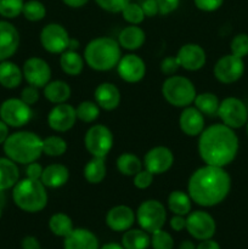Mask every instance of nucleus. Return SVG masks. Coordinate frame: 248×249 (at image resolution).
I'll list each match as a JSON object with an SVG mask.
<instances>
[{
	"label": "nucleus",
	"instance_id": "f257e3e1",
	"mask_svg": "<svg viewBox=\"0 0 248 249\" xmlns=\"http://www.w3.org/2000/svg\"><path fill=\"white\" fill-rule=\"evenodd\" d=\"M231 190V177L225 168L203 165L195 170L187 182V194L197 206L211 208L225 201Z\"/></svg>",
	"mask_w": 248,
	"mask_h": 249
},
{
	"label": "nucleus",
	"instance_id": "f03ea898",
	"mask_svg": "<svg viewBox=\"0 0 248 249\" xmlns=\"http://www.w3.org/2000/svg\"><path fill=\"white\" fill-rule=\"evenodd\" d=\"M240 141L235 130L223 123L204 128L199 134L197 150L201 160L208 165L225 168L238 153Z\"/></svg>",
	"mask_w": 248,
	"mask_h": 249
},
{
	"label": "nucleus",
	"instance_id": "7ed1b4c3",
	"mask_svg": "<svg viewBox=\"0 0 248 249\" xmlns=\"http://www.w3.org/2000/svg\"><path fill=\"white\" fill-rule=\"evenodd\" d=\"M5 156L17 164L36 162L43 155V139L33 131H16L2 143Z\"/></svg>",
	"mask_w": 248,
	"mask_h": 249
},
{
	"label": "nucleus",
	"instance_id": "20e7f679",
	"mask_svg": "<svg viewBox=\"0 0 248 249\" xmlns=\"http://www.w3.org/2000/svg\"><path fill=\"white\" fill-rule=\"evenodd\" d=\"M83 57L89 68L97 72H107L117 67L122 57V48L116 39L99 36L87 44Z\"/></svg>",
	"mask_w": 248,
	"mask_h": 249
},
{
	"label": "nucleus",
	"instance_id": "39448f33",
	"mask_svg": "<svg viewBox=\"0 0 248 249\" xmlns=\"http://www.w3.org/2000/svg\"><path fill=\"white\" fill-rule=\"evenodd\" d=\"M14 203L26 213H39L48 206L49 196L41 180L24 178L12 187Z\"/></svg>",
	"mask_w": 248,
	"mask_h": 249
},
{
	"label": "nucleus",
	"instance_id": "423d86ee",
	"mask_svg": "<svg viewBox=\"0 0 248 249\" xmlns=\"http://www.w3.org/2000/svg\"><path fill=\"white\" fill-rule=\"evenodd\" d=\"M162 95L165 101L177 108L191 106L197 91L195 84L184 75H169L162 84Z\"/></svg>",
	"mask_w": 248,
	"mask_h": 249
},
{
	"label": "nucleus",
	"instance_id": "0eeeda50",
	"mask_svg": "<svg viewBox=\"0 0 248 249\" xmlns=\"http://www.w3.org/2000/svg\"><path fill=\"white\" fill-rule=\"evenodd\" d=\"M135 216L139 226L142 230L153 233L164 226L167 221V209L158 199H146L138 207Z\"/></svg>",
	"mask_w": 248,
	"mask_h": 249
},
{
	"label": "nucleus",
	"instance_id": "6e6552de",
	"mask_svg": "<svg viewBox=\"0 0 248 249\" xmlns=\"http://www.w3.org/2000/svg\"><path fill=\"white\" fill-rule=\"evenodd\" d=\"M113 134L108 126L95 124L90 126L84 136V146L91 157L106 158L113 147Z\"/></svg>",
	"mask_w": 248,
	"mask_h": 249
},
{
	"label": "nucleus",
	"instance_id": "1a4fd4ad",
	"mask_svg": "<svg viewBox=\"0 0 248 249\" xmlns=\"http://www.w3.org/2000/svg\"><path fill=\"white\" fill-rule=\"evenodd\" d=\"M33 117L32 106L21 99H7L0 105V119L11 128H22L31 122Z\"/></svg>",
	"mask_w": 248,
	"mask_h": 249
},
{
	"label": "nucleus",
	"instance_id": "9d476101",
	"mask_svg": "<svg viewBox=\"0 0 248 249\" xmlns=\"http://www.w3.org/2000/svg\"><path fill=\"white\" fill-rule=\"evenodd\" d=\"M218 116L221 123L231 129H240L246 125L248 121L247 105L237 97H226L220 101Z\"/></svg>",
	"mask_w": 248,
	"mask_h": 249
},
{
	"label": "nucleus",
	"instance_id": "9b49d317",
	"mask_svg": "<svg viewBox=\"0 0 248 249\" xmlns=\"http://www.w3.org/2000/svg\"><path fill=\"white\" fill-rule=\"evenodd\" d=\"M39 40L45 51L50 53H62L68 50L71 36L67 29L60 23H48L39 34Z\"/></svg>",
	"mask_w": 248,
	"mask_h": 249
},
{
	"label": "nucleus",
	"instance_id": "f8f14e48",
	"mask_svg": "<svg viewBox=\"0 0 248 249\" xmlns=\"http://www.w3.org/2000/svg\"><path fill=\"white\" fill-rule=\"evenodd\" d=\"M245 73V61L232 53H228L219 58L213 68L215 79L221 84H232L238 82Z\"/></svg>",
	"mask_w": 248,
	"mask_h": 249
},
{
	"label": "nucleus",
	"instance_id": "ddd939ff",
	"mask_svg": "<svg viewBox=\"0 0 248 249\" xmlns=\"http://www.w3.org/2000/svg\"><path fill=\"white\" fill-rule=\"evenodd\" d=\"M186 231L195 240H208L215 235L216 223L208 212H190L189 215H186Z\"/></svg>",
	"mask_w": 248,
	"mask_h": 249
},
{
	"label": "nucleus",
	"instance_id": "4468645a",
	"mask_svg": "<svg viewBox=\"0 0 248 249\" xmlns=\"http://www.w3.org/2000/svg\"><path fill=\"white\" fill-rule=\"evenodd\" d=\"M22 73H23V79L29 85L43 89L46 84L51 80V67L44 58L32 56L24 61L22 66Z\"/></svg>",
	"mask_w": 248,
	"mask_h": 249
},
{
	"label": "nucleus",
	"instance_id": "2eb2a0df",
	"mask_svg": "<svg viewBox=\"0 0 248 249\" xmlns=\"http://www.w3.org/2000/svg\"><path fill=\"white\" fill-rule=\"evenodd\" d=\"M143 168L153 175H162L170 170L174 164V153L165 146H155L146 152Z\"/></svg>",
	"mask_w": 248,
	"mask_h": 249
},
{
	"label": "nucleus",
	"instance_id": "dca6fc26",
	"mask_svg": "<svg viewBox=\"0 0 248 249\" xmlns=\"http://www.w3.org/2000/svg\"><path fill=\"white\" fill-rule=\"evenodd\" d=\"M116 68L119 78L125 83H130V84L141 82L146 74L145 61L135 53H126L124 56L122 55Z\"/></svg>",
	"mask_w": 248,
	"mask_h": 249
},
{
	"label": "nucleus",
	"instance_id": "f3484780",
	"mask_svg": "<svg viewBox=\"0 0 248 249\" xmlns=\"http://www.w3.org/2000/svg\"><path fill=\"white\" fill-rule=\"evenodd\" d=\"M77 112L72 105L58 104L50 109L48 114V124L56 133H66L77 123Z\"/></svg>",
	"mask_w": 248,
	"mask_h": 249
},
{
	"label": "nucleus",
	"instance_id": "a211bd4d",
	"mask_svg": "<svg viewBox=\"0 0 248 249\" xmlns=\"http://www.w3.org/2000/svg\"><path fill=\"white\" fill-rule=\"evenodd\" d=\"M180 67L189 72H196L202 70L207 62V55L201 45L195 43H187L180 46L177 55Z\"/></svg>",
	"mask_w": 248,
	"mask_h": 249
},
{
	"label": "nucleus",
	"instance_id": "6ab92c4d",
	"mask_svg": "<svg viewBox=\"0 0 248 249\" xmlns=\"http://www.w3.org/2000/svg\"><path fill=\"white\" fill-rule=\"evenodd\" d=\"M106 225L114 232H124L133 228L134 223L136 221L135 212L129 206L119 204L114 206L107 212L106 214Z\"/></svg>",
	"mask_w": 248,
	"mask_h": 249
},
{
	"label": "nucleus",
	"instance_id": "aec40b11",
	"mask_svg": "<svg viewBox=\"0 0 248 249\" xmlns=\"http://www.w3.org/2000/svg\"><path fill=\"white\" fill-rule=\"evenodd\" d=\"M19 46V33L9 21L0 19V62L11 58Z\"/></svg>",
	"mask_w": 248,
	"mask_h": 249
},
{
	"label": "nucleus",
	"instance_id": "412c9836",
	"mask_svg": "<svg viewBox=\"0 0 248 249\" xmlns=\"http://www.w3.org/2000/svg\"><path fill=\"white\" fill-rule=\"evenodd\" d=\"M179 128L185 135L199 136V134L204 130V116L196 108V107L187 106L182 108L179 117Z\"/></svg>",
	"mask_w": 248,
	"mask_h": 249
},
{
	"label": "nucleus",
	"instance_id": "4be33fe9",
	"mask_svg": "<svg viewBox=\"0 0 248 249\" xmlns=\"http://www.w3.org/2000/svg\"><path fill=\"white\" fill-rule=\"evenodd\" d=\"M63 249H100V242L92 231L74 228L70 235L63 238Z\"/></svg>",
	"mask_w": 248,
	"mask_h": 249
},
{
	"label": "nucleus",
	"instance_id": "5701e85b",
	"mask_svg": "<svg viewBox=\"0 0 248 249\" xmlns=\"http://www.w3.org/2000/svg\"><path fill=\"white\" fill-rule=\"evenodd\" d=\"M95 102L105 111H114L121 105V91L114 84L104 82L96 87L94 91Z\"/></svg>",
	"mask_w": 248,
	"mask_h": 249
},
{
	"label": "nucleus",
	"instance_id": "b1692460",
	"mask_svg": "<svg viewBox=\"0 0 248 249\" xmlns=\"http://www.w3.org/2000/svg\"><path fill=\"white\" fill-rule=\"evenodd\" d=\"M70 179V170L61 163H53L44 168L41 174V182L46 189H60L65 186Z\"/></svg>",
	"mask_w": 248,
	"mask_h": 249
},
{
	"label": "nucleus",
	"instance_id": "393cba45",
	"mask_svg": "<svg viewBox=\"0 0 248 249\" xmlns=\"http://www.w3.org/2000/svg\"><path fill=\"white\" fill-rule=\"evenodd\" d=\"M122 49L128 51L139 50L146 41V33L141 27L135 24H129L124 27L118 36L117 40Z\"/></svg>",
	"mask_w": 248,
	"mask_h": 249
},
{
	"label": "nucleus",
	"instance_id": "a878e982",
	"mask_svg": "<svg viewBox=\"0 0 248 249\" xmlns=\"http://www.w3.org/2000/svg\"><path fill=\"white\" fill-rule=\"evenodd\" d=\"M23 80L22 68L15 62L5 60L0 62V85L5 89H16Z\"/></svg>",
	"mask_w": 248,
	"mask_h": 249
},
{
	"label": "nucleus",
	"instance_id": "bb28decb",
	"mask_svg": "<svg viewBox=\"0 0 248 249\" xmlns=\"http://www.w3.org/2000/svg\"><path fill=\"white\" fill-rule=\"evenodd\" d=\"M43 94L44 97L51 104H65L70 100L71 95H72V89L68 83L63 82V80H50L43 88Z\"/></svg>",
	"mask_w": 248,
	"mask_h": 249
},
{
	"label": "nucleus",
	"instance_id": "cd10ccee",
	"mask_svg": "<svg viewBox=\"0 0 248 249\" xmlns=\"http://www.w3.org/2000/svg\"><path fill=\"white\" fill-rule=\"evenodd\" d=\"M19 180L17 163L7 157H0V191L12 189Z\"/></svg>",
	"mask_w": 248,
	"mask_h": 249
},
{
	"label": "nucleus",
	"instance_id": "c85d7f7f",
	"mask_svg": "<svg viewBox=\"0 0 248 249\" xmlns=\"http://www.w3.org/2000/svg\"><path fill=\"white\" fill-rule=\"evenodd\" d=\"M85 60L75 50H66L60 56V67L70 77H77L83 72Z\"/></svg>",
	"mask_w": 248,
	"mask_h": 249
},
{
	"label": "nucleus",
	"instance_id": "c756f323",
	"mask_svg": "<svg viewBox=\"0 0 248 249\" xmlns=\"http://www.w3.org/2000/svg\"><path fill=\"white\" fill-rule=\"evenodd\" d=\"M121 245L124 249H147L151 246V236L141 228H131L123 232Z\"/></svg>",
	"mask_w": 248,
	"mask_h": 249
},
{
	"label": "nucleus",
	"instance_id": "7c9ffc66",
	"mask_svg": "<svg viewBox=\"0 0 248 249\" xmlns=\"http://www.w3.org/2000/svg\"><path fill=\"white\" fill-rule=\"evenodd\" d=\"M83 175H84V179L91 185H97L104 181L107 175L106 158L92 157L84 165Z\"/></svg>",
	"mask_w": 248,
	"mask_h": 249
},
{
	"label": "nucleus",
	"instance_id": "2f4dec72",
	"mask_svg": "<svg viewBox=\"0 0 248 249\" xmlns=\"http://www.w3.org/2000/svg\"><path fill=\"white\" fill-rule=\"evenodd\" d=\"M168 208L175 215H189L192 209V199L189 194L181 190H174L168 196Z\"/></svg>",
	"mask_w": 248,
	"mask_h": 249
},
{
	"label": "nucleus",
	"instance_id": "473e14b6",
	"mask_svg": "<svg viewBox=\"0 0 248 249\" xmlns=\"http://www.w3.org/2000/svg\"><path fill=\"white\" fill-rule=\"evenodd\" d=\"M194 105L204 117H214L218 116L220 100L213 92L206 91L196 95Z\"/></svg>",
	"mask_w": 248,
	"mask_h": 249
},
{
	"label": "nucleus",
	"instance_id": "72a5a7b5",
	"mask_svg": "<svg viewBox=\"0 0 248 249\" xmlns=\"http://www.w3.org/2000/svg\"><path fill=\"white\" fill-rule=\"evenodd\" d=\"M118 172L124 177H134L143 168V163L140 158L131 152H124L118 156L116 160Z\"/></svg>",
	"mask_w": 248,
	"mask_h": 249
},
{
	"label": "nucleus",
	"instance_id": "f704fd0d",
	"mask_svg": "<svg viewBox=\"0 0 248 249\" xmlns=\"http://www.w3.org/2000/svg\"><path fill=\"white\" fill-rule=\"evenodd\" d=\"M49 229L53 235L65 238L74 230V225H73L72 219L67 214L55 213L49 219Z\"/></svg>",
	"mask_w": 248,
	"mask_h": 249
},
{
	"label": "nucleus",
	"instance_id": "c9c22d12",
	"mask_svg": "<svg viewBox=\"0 0 248 249\" xmlns=\"http://www.w3.org/2000/svg\"><path fill=\"white\" fill-rule=\"evenodd\" d=\"M67 141L58 135H50L43 139V153L49 157H61L67 152Z\"/></svg>",
	"mask_w": 248,
	"mask_h": 249
},
{
	"label": "nucleus",
	"instance_id": "e433bc0d",
	"mask_svg": "<svg viewBox=\"0 0 248 249\" xmlns=\"http://www.w3.org/2000/svg\"><path fill=\"white\" fill-rule=\"evenodd\" d=\"M101 108L95 101H82L75 108L77 112V118L82 121L83 123H94L100 117Z\"/></svg>",
	"mask_w": 248,
	"mask_h": 249
},
{
	"label": "nucleus",
	"instance_id": "4c0bfd02",
	"mask_svg": "<svg viewBox=\"0 0 248 249\" xmlns=\"http://www.w3.org/2000/svg\"><path fill=\"white\" fill-rule=\"evenodd\" d=\"M22 15L29 22H39L45 18L46 7L39 0H28L24 1Z\"/></svg>",
	"mask_w": 248,
	"mask_h": 249
},
{
	"label": "nucleus",
	"instance_id": "58836bf2",
	"mask_svg": "<svg viewBox=\"0 0 248 249\" xmlns=\"http://www.w3.org/2000/svg\"><path fill=\"white\" fill-rule=\"evenodd\" d=\"M121 14L123 16L124 21L128 22L129 24H135V26H139L140 23H142L146 17L141 5L131 1L122 10Z\"/></svg>",
	"mask_w": 248,
	"mask_h": 249
},
{
	"label": "nucleus",
	"instance_id": "ea45409f",
	"mask_svg": "<svg viewBox=\"0 0 248 249\" xmlns=\"http://www.w3.org/2000/svg\"><path fill=\"white\" fill-rule=\"evenodd\" d=\"M24 0H0V16L4 18H16L22 14Z\"/></svg>",
	"mask_w": 248,
	"mask_h": 249
},
{
	"label": "nucleus",
	"instance_id": "a19ab883",
	"mask_svg": "<svg viewBox=\"0 0 248 249\" xmlns=\"http://www.w3.org/2000/svg\"><path fill=\"white\" fill-rule=\"evenodd\" d=\"M152 249H173L174 248V238L168 231L163 229L151 233V246Z\"/></svg>",
	"mask_w": 248,
	"mask_h": 249
},
{
	"label": "nucleus",
	"instance_id": "79ce46f5",
	"mask_svg": "<svg viewBox=\"0 0 248 249\" xmlns=\"http://www.w3.org/2000/svg\"><path fill=\"white\" fill-rule=\"evenodd\" d=\"M231 53L237 57L245 58L248 56V34H236L230 43Z\"/></svg>",
	"mask_w": 248,
	"mask_h": 249
},
{
	"label": "nucleus",
	"instance_id": "37998d69",
	"mask_svg": "<svg viewBox=\"0 0 248 249\" xmlns=\"http://www.w3.org/2000/svg\"><path fill=\"white\" fill-rule=\"evenodd\" d=\"M130 1L131 0H95L100 9L111 14H121L122 10Z\"/></svg>",
	"mask_w": 248,
	"mask_h": 249
},
{
	"label": "nucleus",
	"instance_id": "c03bdc74",
	"mask_svg": "<svg viewBox=\"0 0 248 249\" xmlns=\"http://www.w3.org/2000/svg\"><path fill=\"white\" fill-rule=\"evenodd\" d=\"M153 179H155V175L148 172L147 169L142 168L138 174H135L133 177V184L136 189L146 190L152 185Z\"/></svg>",
	"mask_w": 248,
	"mask_h": 249
},
{
	"label": "nucleus",
	"instance_id": "a18cd8bd",
	"mask_svg": "<svg viewBox=\"0 0 248 249\" xmlns=\"http://www.w3.org/2000/svg\"><path fill=\"white\" fill-rule=\"evenodd\" d=\"M180 68L179 62H177V56H167L163 58L159 63V70L163 74L165 75H174Z\"/></svg>",
	"mask_w": 248,
	"mask_h": 249
},
{
	"label": "nucleus",
	"instance_id": "49530a36",
	"mask_svg": "<svg viewBox=\"0 0 248 249\" xmlns=\"http://www.w3.org/2000/svg\"><path fill=\"white\" fill-rule=\"evenodd\" d=\"M39 97H40V95H39L38 88L28 84L22 89L19 99L23 102H26L27 105H29V106H33V105H35L39 101Z\"/></svg>",
	"mask_w": 248,
	"mask_h": 249
},
{
	"label": "nucleus",
	"instance_id": "de8ad7c7",
	"mask_svg": "<svg viewBox=\"0 0 248 249\" xmlns=\"http://www.w3.org/2000/svg\"><path fill=\"white\" fill-rule=\"evenodd\" d=\"M195 6L204 12H214L221 7L224 0H194Z\"/></svg>",
	"mask_w": 248,
	"mask_h": 249
},
{
	"label": "nucleus",
	"instance_id": "09e8293b",
	"mask_svg": "<svg viewBox=\"0 0 248 249\" xmlns=\"http://www.w3.org/2000/svg\"><path fill=\"white\" fill-rule=\"evenodd\" d=\"M158 15L167 16L179 7L180 0H157Z\"/></svg>",
	"mask_w": 248,
	"mask_h": 249
},
{
	"label": "nucleus",
	"instance_id": "8fccbe9b",
	"mask_svg": "<svg viewBox=\"0 0 248 249\" xmlns=\"http://www.w3.org/2000/svg\"><path fill=\"white\" fill-rule=\"evenodd\" d=\"M43 165L38 162H32L27 164L26 168V178L33 180H40L41 174H43Z\"/></svg>",
	"mask_w": 248,
	"mask_h": 249
},
{
	"label": "nucleus",
	"instance_id": "3c124183",
	"mask_svg": "<svg viewBox=\"0 0 248 249\" xmlns=\"http://www.w3.org/2000/svg\"><path fill=\"white\" fill-rule=\"evenodd\" d=\"M140 5L146 17H153L158 15L157 0H142Z\"/></svg>",
	"mask_w": 248,
	"mask_h": 249
},
{
	"label": "nucleus",
	"instance_id": "603ef678",
	"mask_svg": "<svg viewBox=\"0 0 248 249\" xmlns=\"http://www.w3.org/2000/svg\"><path fill=\"white\" fill-rule=\"evenodd\" d=\"M169 226L175 232H180L182 230H186V216L182 215H173L169 220Z\"/></svg>",
	"mask_w": 248,
	"mask_h": 249
},
{
	"label": "nucleus",
	"instance_id": "864d4df0",
	"mask_svg": "<svg viewBox=\"0 0 248 249\" xmlns=\"http://www.w3.org/2000/svg\"><path fill=\"white\" fill-rule=\"evenodd\" d=\"M22 249H41L40 242L34 236H26L21 242Z\"/></svg>",
	"mask_w": 248,
	"mask_h": 249
},
{
	"label": "nucleus",
	"instance_id": "5fc2aeb1",
	"mask_svg": "<svg viewBox=\"0 0 248 249\" xmlns=\"http://www.w3.org/2000/svg\"><path fill=\"white\" fill-rule=\"evenodd\" d=\"M196 249H220V245L213 238H208V240H203L196 246Z\"/></svg>",
	"mask_w": 248,
	"mask_h": 249
},
{
	"label": "nucleus",
	"instance_id": "6e6d98bb",
	"mask_svg": "<svg viewBox=\"0 0 248 249\" xmlns=\"http://www.w3.org/2000/svg\"><path fill=\"white\" fill-rule=\"evenodd\" d=\"M9 128H10V126L7 125L5 122H2L1 119H0V145H2V143L6 141L7 136L10 135Z\"/></svg>",
	"mask_w": 248,
	"mask_h": 249
},
{
	"label": "nucleus",
	"instance_id": "4d7b16f0",
	"mask_svg": "<svg viewBox=\"0 0 248 249\" xmlns=\"http://www.w3.org/2000/svg\"><path fill=\"white\" fill-rule=\"evenodd\" d=\"M62 1L66 6L72 7V9H79V7L87 5L89 0H62Z\"/></svg>",
	"mask_w": 248,
	"mask_h": 249
},
{
	"label": "nucleus",
	"instance_id": "13d9d810",
	"mask_svg": "<svg viewBox=\"0 0 248 249\" xmlns=\"http://www.w3.org/2000/svg\"><path fill=\"white\" fill-rule=\"evenodd\" d=\"M179 249H196V245L192 241L185 240L179 245Z\"/></svg>",
	"mask_w": 248,
	"mask_h": 249
},
{
	"label": "nucleus",
	"instance_id": "bf43d9fd",
	"mask_svg": "<svg viewBox=\"0 0 248 249\" xmlns=\"http://www.w3.org/2000/svg\"><path fill=\"white\" fill-rule=\"evenodd\" d=\"M100 249H124V247L119 243H114V242H109L104 245L102 247H100Z\"/></svg>",
	"mask_w": 248,
	"mask_h": 249
},
{
	"label": "nucleus",
	"instance_id": "052dcab7",
	"mask_svg": "<svg viewBox=\"0 0 248 249\" xmlns=\"http://www.w3.org/2000/svg\"><path fill=\"white\" fill-rule=\"evenodd\" d=\"M79 40H77V39H72L71 38L70 40V45H68V50H77L78 48H79Z\"/></svg>",
	"mask_w": 248,
	"mask_h": 249
},
{
	"label": "nucleus",
	"instance_id": "680f3d73",
	"mask_svg": "<svg viewBox=\"0 0 248 249\" xmlns=\"http://www.w3.org/2000/svg\"><path fill=\"white\" fill-rule=\"evenodd\" d=\"M5 202V197H4V191H0V207H2Z\"/></svg>",
	"mask_w": 248,
	"mask_h": 249
},
{
	"label": "nucleus",
	"instance_id": "e2e57ef3",
	"mask_svg": "<svg viewBox=\"0 0 248 249\" xmlns=\"http://www.w3.org/2000/svg\"><path fill=\"white\" fill-rule=\"evenodd\" d=\"M247 109H248V104H247ZM246 133H247V136H248V121H247V123H246Z\"/></svg>",
	"mask_w": 248,
	"mask_h": 249
},
{
	"label": "nucleus",
	"instance_id": "0e129e2a",
	"mask_svg": "<svg viewBox=\"0 0 248 249\" xmlns=\"http://www.w3.org/2000/svg\"><path fill=\"white\" fill-rule=\"evenodd\" d=\"M2 216V207H0V219H1Z\"/></svg>",
	"mask_w": 248,
	"mask_h": 249
}]
</instances>
